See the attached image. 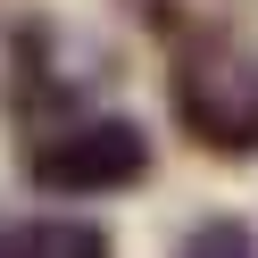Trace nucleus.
Listing matches in <instances>:
<instances>
[{
	"label": "nucleus",
	"mask_w": 258,
	"mask_h": 258,
	"mask_svg": "<svg viewBox=\"0 0 258 258\" xmlns=\"http://www.w3.org/2000/svg\"><path fill=\"white\" fill-rule=\"evenodd\" d=\"M167 117L191 150L225 167L258 158V50L225 25H183L167 50Z\"/></svg>",
	"instance_id": "1"
},
{
	"label": "nucleus",
	"mask_w": 258,
	"mask_h": 258,
	"mask_svg": "<svg viewBox=\"0 0 258 258\" xmlns=\"http://www.w3.org/2000/svg\"><path fill=\"white\" fill-rule=\"evenodd\" d=\"M150 125L117 117V108H84V117H50L25 142V183L50 200H117V191L150 183Z\"/></svg>",
	"instance_id": "2"
},
{
	"label": "nucleus",
	"mask_w": 258,
	"mask_h": 258,
	"mask_svg": "<svg viewBox=\"0 0 258 258\" xmlns=\"http://www.w3.org/2000/svg\"><path fill=\"white\" fill-rule=\"evenodd\" d=\"M0 258H108V225H92V217H0Z\"/></svg>",
	"instance_id": "3"
},
{
	"label": "nucleus",
	"mask_w": 258,
	"mask_h": 258,
	"mask_svg": "<svg viewBox=\"0 0 258 258\" xmlns=\"http://www.w3.org/2000/svg\"><path fill=\"white\" fill-rule=\"evenodd\" d=\"M175 250H191V258H250L258 241H250V225H241V217H208V225H191Z\"/></svg>",
	"instance_id": "4"
}]
</instances>
